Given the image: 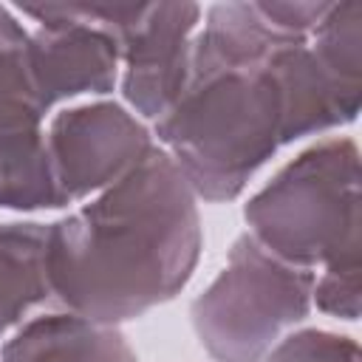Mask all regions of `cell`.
<instances>
[{
	"label": "cell",
	"instance_id": "3",
	"mask_svg": "<svg viewBox=\"0 0 362 362\" xmlns=\"http://www.w3.org/2000/svg\"><path fill=\"white\" fill-rule=\"evenodd\" d=\"M249 235L297 269L359 252V156L351 139H325L288 161L243 209Z\"/></svg>",
	"mask_w": 362,
	"mask_h": 362
},
{
	"label": "cell",
	"instance_id": "2",
	"mask_svg": "<svg viewBox=\"0 0 362 362\" xmlns=\"http://www.w3.org/2000/svg\"><path fill=\"white\" fill-rule=\"evenodd\" d=\"M201 218L189 181L167 150H150L124 178L48 223V283L68 311L116 325L173 300L195 272Z\"/></svg>",
	"mask_w": 362,
	"mask_h": 362
},
{
	"label": "cell",
	"instance_id": "4",
	"mask_svg": "<svg viewBox=\"0 0 362 362\" xmlns=\"http://www.w3.org/2000/svg\"><path fill=\"white\" fill-rule=\"evenodd\" d=\"M314 272L283 263L252 235L192 303V325L215 362H260L311 311Z\"/></svg>",
	"mask_w": 362,
	"mask_h": 362
},
{
	"label": "cell",
	"instance_id": "9",
	"mask_svg": "<svg viewBox=\"0 0 362 362\" xmlns=\"http://www.w3.org/2000/svg\"><path fill=\"white\" fill-rule=\"evenodd\" d=\"M48 223H0V339L51 297Z\"/></svg>",
	"mask_w": 362,
	"mask_h": 362
},
{
	"label": "cell",
	"instance_id": "1",
	"mask_svg": "<svg viewBox=\"0 0 362 362\" xmlns=\"http://www.w3.org/2000/svg\"><path fill=\"white\" fill-rule=\"evenodd\" d=\"M359 93L322 65L311 34L277 28L257 3H218L204 11L189 82L156 133L195 195L232 201L280 144L351 122Z\"/></svg>",
	"mask_w": 362,
	"mask_h": 362
},
{
	"label": "cell",
	"instance_id": "11",
	"mask_svg": "<svg viewBox=\"0 0 362 362\" xmlns=\"http://www.w3.org/2000/svg\"><path fill=\"white\" fill-rule=\"evenodd\" d=\"M320 280H314L311 303H317L320 311L342 317V320H356L359 317V252L345 255L328 266Z\"/></svg>",
	"mask_w": 362,
	"mask_h": 362
},
{
	"label": "cell",
	"instance_id": "5",
	"mask_svg": "<svg viewBox=\"0 0 362 362\" xmlns=\"http://www.w3.org/2000/svg\"><path fill=\"white\" fill-rule=\"evenodd\" d=\"M90 20L110 31L124 62L122 93L144 119L161 122L189 82L192 40L201 20L195 3H90Z\"/></svg>",
	"mask_w": 362,
	"mask_h": 362
},
{
	"label": "cell",
	"instance_id": "6",
	"mask_svg": "<svg viewBox=\"0 0 362 362\" xmlns=\"http://www.w3.org/2000/svg\"><path fill=\"white\" fill-rule=\"evenodd\" d=\"M45 150L65 204H79L124 178L150 150L147 127L122 105L93 102L59 110L45 130Z\"/></svg>",
	"mask_w": 362,
	"mask_h": 362
},
{
	"label": "cell",
	"instance_id": "10",
	"mask_svg": "<svg viewBox=\"0 0 362 362\" xmlns=\"http://www.w3.org/2000/svg\"><path fill=\"white\" fill-rule=\"evenodd\" d=\"M260 362H359V348L351 337L305 328L286 334Z\"/></svg>",
	"mask_w": 362,
	"mask_h": 362
},
{
	"label": "cell",
	"instance_id": "7",
	"mask_svg": "<svg viewBox=\"0 0 362 362\" xmlns=\"http://www.w3.org/2000/svg\"><path fill=\"white\" fill-rule=\"evenodd\" d=\"M37 20L28 34V65L42 113L79 93H107L119 79V42L82 6H17Z\"/></svg>",
	"mask_w": 362,
	"mask_h": 362
},
{
	"label": "cell",
	"instance_id": "8",
	"mask_svg": "<svg viewBox=\"0 0 362 362\" xmlns=\"http://www.w3.org/2000/svg\"><path fill=\"white\" fill-rule=\"evenodd\" d=\"M0 362H139L116 325L74 311L40 314L14 328Z\"/></svg>",
	"mask_w": 362,
	"mask_h": 362
}]
</instances>
